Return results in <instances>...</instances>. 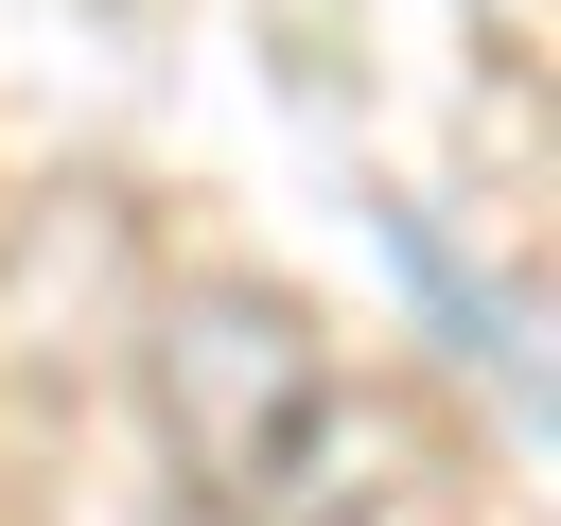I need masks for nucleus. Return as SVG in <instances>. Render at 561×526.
Segmentation results:
<instances>
[{"label": "nucleus", "mask_w": 561, "mask_h": 526, "mask_svg": "<svg viewBox=\"0 0 561 526\" xmlns=\"http://www.w3.org/2000/svg\"><path fill=\"white\" fill-rule=\"evenodd\" d=\"M140 386H158L175 491L210 526H368L386 473H403L386 403L351 386V351L280 281H175L158 333H140Z\"/></svg>", "instance_id": "1"}]
</instances>
